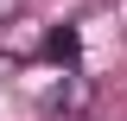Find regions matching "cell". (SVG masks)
<instances>
[{
  "instance_id": "cell-3",
  "label": "cell",
  "mask_w": 127,
  "mask_h": 121,
  "mask_svg": "<svg viewBox=\"0 0 127 121\" xmlns=\"http://www.w3.org/2000/svg\"><path fill=\"white\" fill-rule=\"evenodd\" d=\"M26 6H32V0H0V26H6V19H19Z\"/></svg>"
},
{
  "instance_id": "cell-1",
  "label": "cell",
  "mask_w": 127,
  "mask_h": 121,
  "mask_svg": "<svg viewBox=\"0 0 127 121\" xmlns=\"http://www.w3.org/2000/svg\"><path fill=\"white\" fill-rule=\"evenodd\" d=\"M89 102H95V83H89V76H64L57 89L45 96V115H64V121H76Z\"/></svg>"
},
{
  "instance_id": "cell-2",
  "label": "cell",
  "mask_w": 127,
  "mask_h": 121,
  "mask_svg": "<svg viewBox=\"0 0 127 121\" xmlns=\"http://www.w3.org/2000/svg\"><path fill=\"white\" fill-rule=\"evenodd\" d=\"M45 58L70 70V64L83 58V32H76V26H51V32H45Z\"/></svg>"
}]
</instances>
